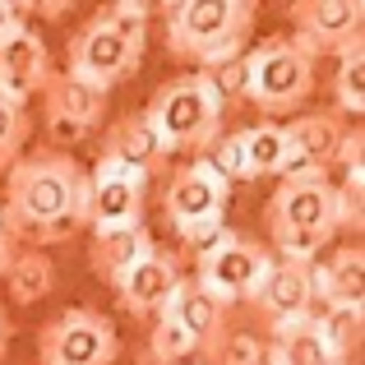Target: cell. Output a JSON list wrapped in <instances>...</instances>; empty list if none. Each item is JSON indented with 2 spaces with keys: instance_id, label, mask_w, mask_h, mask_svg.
Masks as SVG:
<instances>
[{
  "instance_id": "36",
  "label": "cell",
  "mask_w": 365,
  "mask_h": 365,
  "mask_svg": "<svg viewBox=\"0 0 365 365\" xmlns=\"http://www.w3.org/2000/svg\"><path fill=\"white\" fill-rule=\"evenodd\" d=\"M250 365H277V361H273V347H268V338L259 342V351H255V361H250Z\"/></svg>"
},
{
  "instance_id": "33",
  "label": "cell",
  "mask_w": 365,
  "mask_h": 365,
  "mask_svg": "<svg viewBox=\"0 0 365 365\" xmlns=\"http://www.w3.org/2000/svg\"><path fill=\"white\" fill-rule=\"evenodd\" d=\"M19 24H28V19H24V5H14V0H0V37L14 33Z\"/></svg>"
},
{
  "instance_id": "1",
  "label": "cell",
  "mask_w": 365,
  "mask_h": 365,
  "mask_svg": "<svg viewBox=\"0 0 365 365\" xmlns=\"http://www.w3.org/2000/svg\"><path fill=\"white\" fill-rule=\"evenodd\" d=\"M0 227L14 245L28 241V250L70 241L79 227H88V171L79 158L56 148L24 153L5 171Z\"/></svg>"
},
{
  "instance_id": "25",
  "label": "cell",
  "mask_w": 365,
  "mask_h": 365,
  "mask_svg": "<svg viewBox=\"0 0 365 365\" xmlns=\"http://www.w3.org/2000/svg\"><path fill=\"white\" fill-rule=\"evenodd\" d=\"M333 111L342 120L365 111V42L347 46L338 56V74H333Z\"/></svg>"
},
{
  "instance_id": "30",
  "label": "cell",
  "mask_w": 365,
  "mask_h": 365,
  "mask_svg": "<svg viewBox=\"0 0 365 365\" xmlns=\"http://www.w3.org/2000/svg\"><path fill=\"white\" fill-rule=\"evenodd\" d=\"M98 19H102V24H111L116 33H125L130 42H143L153 14H148V5H143V0H116V5H102Z\"/></svg>"
},
{
  "instance_id": "3",
  "label": "cell",
  "mask_w": 365,
  "mask_h": 365,
  "mask_svg": "<svg viewBox=\"0 0 365 365\" xmlns=\"http://www.w3.org/2000/svg\"><path fill=\"white\" fill-rule=\"evenodd\" d=\"M162 24H167V51L176 61L208 70L245 51L255 5L250 0H171L162 5Z\"/></svg>"
},
{
  "instance_id": "10",
  "label": "cell",
  "mask_w": 365,
  "mask_h": 365,
  "mask_svg": "<svg viewBox=\"0 0 365 365\" xmlns=\"http://www.w3.org/2000/svg\"><path fill=\"white\" fill-rule=\"evenodd\" d=\"M46 102V148L70 153L74 143H83L102 120H107V93L88 88V83L70 79V74H51L42 88Z\"/></svg>"
},
{
  "instance_id": "13",
  "label": "cell",
  "mask_w": 365,
  "mask_h": 365,
  "mask_svg": "<svg viewBox=\"0 0 365 365\" xmlns=\"http://www.w3.org/2000/svg\"><path fill=\"white\" fill-rule=\"evenodd\" d=\"M143 195H148V180L143 176H130V171L111 167V162H98L88 171V222H93V232L143 222Z\"/></svg>"
},
{
  "instance_id": "15",
  "label": "cell",
  "mask_w": 365,
  "mask_h": 365,
  "mask_svg": "<svg viewBox=\"0 0 365 365\" xmlns=\"http://www.w3.org/2000/svg\"><path fill=\"white\" fill-rule=\"evenodd\" d=\"M158 314H167V319L195 342L199 356H208V361L217 356V347H222V338H227V305L217 301V296H208L195 277H180L176 292L167 296V305H162Z\"/></svg>"
},
{
  "instance_id": "19",
  "label": "cell",
  "mask_w": 365,
  "mask_h": 365,
  "mask_svg": "<svg viewBox=\"0 0 365 365\" xmlns=\"http://www.w3.org/2000/svg\"><path fill=\"white\" fill-rule=\"evenodd\" d=\"M153 245H158V241H153V232L143 222H134V227H107V232H93L88 264H93V273H98L102 282L116 287L143 255H153Z\"/></svg>"
},
{
  "instance_id": "37",
  "label": "cell",
  "mask_w": 365,
  "mask_h": 365,
  "mask_svg": "<svg viewBox=\"0 0 365 365\" xmlns=\"http://www.w3.org/2000/svg\"><path fill=\"white\" fill-rule=\"evenodd\" d=\"M185 365H204V361H185Z\"/></svg>"
},
{
  "instance_id": "31",
  "label": "cell",
  "mask_w": 365,
  "mask_h": 365,
  "mask_svg": "<svg viewBox=\"0 0 365 365\" xmlns=\"http://www.w3.org/2000/svg\"><path fill=\"white\" fill-rule=\"evenodd\" d=\"M227 232H232V227H227L222 217H204V222H185V227H176V236H180V245L190 250V259H199L204 250H213Z\"/></svg>"
},
{
  "instance_id": "8",
  "label": "cell",
  "mask_w": 365,
  "mask_h": 365,
  "mask_svg": "<svg viewBox=\"0 0 365 365\" xmlns=\"http://www.w3.org/2000/svg\"><path fill=\"white\" fill-rule=\"evenodd\" d=\"M195 264H199L195 282L204 287L208 296H217L222 305H232V301H250V296L259 292L268 264H273V250L250 241V236L227 232L222 241H217L213 250H204Z\"/></svg>"
},
{
  "instance_id": "24",
  "label": "cell",
  "mask_w": 365,
  "mask_h": 365,
  "mask_svg": "<svg viewBox=\"0 0 365 365\" xmlns=\"http://www.w3.org/2000/svg\"><path fill=\"white\" fill-rule=\"evenodd\" d=\"M241 143H245V171L250 176H282L287 167V134L277 120H259L241 130Z\"/></svg>"
},
{
  "instance_id": "21",
  "label": "cell",
  "mask_w": 365,
  "mask_h": 365,
  "mask_svg": "<svg viewBox=\"0 0 365 365\" xmlns=\"http://www.w3.org/2000/svg\"><path fill=\"white\" fill-rule=\"evenodd\" d=\"M268 347H273V361H277V365H347V361L333 356L329 342L314 333L310 314H305V319L282 324V329H273Z\"/></svg>"
},
{
  "instance_id": "7",
  "label": "cell",
  "mask_w": 365,
  "mask_h": 365,
  "mask_svg": "<svg viewBox=\"0 0 365 365\" xmlns=\"http://www.w3.org/2000/svg\"><path fill=\"white\" fill-rule=\"evenodd\" d=\"M139 61H143V42H130V37L116 33L111 24H102L98 14L83 28H74L70 46H65V65H70L65 74L88 83V88H98V93L125 83L139 70Z\"/></svg>"
},
{
  "instance_id": "5",
  "label": "cell",
  "mask_w": 365,
  "mask_h": 365,
  "mask_svg": "<svg viewBox=\"0 0 365 365\" xmlns=\"http://www.w3.org/2000/svg\"><path fill=\"white\" fill-rule=\"evenodd\" d=\"M314 93V61L292 37H268L245 51V102L264 111V120L292 116Z\"/></svg>"
},
{
  "instance_id": "27",
  "label": "cell",
  "mask_w": 365,
  "mask_h": 365,
  "mask_svg": "<svg viewBox=\"0 0 365 365\" xmlns=\"http://www.w3.org/2000/svg\"><path fill=\"white\" fill-rule=\"evenodd\" d=\"M190 356H199V347L167 319V314H153V333H148V361L139 365H185Z\"/></svg>"
},
{
  "instance_id": "11",
  "label": "cell",
  "mask_w": 365,
  "mask_h": 365,
  "mask_svg": "<svg viewBox=\"0 0 365 365\" xmlns=\"http://www.w3.org/2000/svg\"><path fill=\"white\" fill-rule=\"evenodd\" d=\"M51 74V56H46V42L33 24H19L14 33L0 37V98L5 102L28 107V98H37Z\"/></svg>"
},
{
  "instance_id": "35",
  "label": "cell",
  "mask_w": 365,
  "mask_h": 365,
  "mask_svg": "<svg viewBox=\"0 0 365 365\" xmlns=\"http://www.w3.org/2000/svg\"><path fill=\"white\" fill-rule=\"evenodd\" d=\"M14 255H19V245L9 241V232L0 227V277H5V268H9V259H14Z\"/></svg>"
},
{
  "instance_id": "22",
  "label": "cell",
  "mask_w": 365,
  "mask_h": 365,
  "mask_svg": "<svg viewBox=\"0 0 365 365\" xmlns=\"http://www.w3.org/2000/svg\"><path fill=\"white\" fill-rule=\"evenodd\" d=\"M310 324H314V333H319V338L329 342V351H333V356H338V361H347L351 351H356V342H361L365 314H361V305L324 301V305H314V310H310Z\"/></svg>"
},
{
  "instance_id": "23",
  "label": "cell",
  "mask_w": 365,
  "mask_h": 365,
  "mask_svg": "<svg viewBox=\"0 0 365 365\" xmlns=\"http://www.w3.org/2000/svg\"><path fill=\"white\" fill-rule=\"evenodd\" d=\"M5 287L19 305H33V301H42V296L56 292V264L42 250H19L5 268Z\"/></svg>"
},
{
  "instance_id": "18",
  "label": "cell",
  "mask_w": 365,
  "mask_h": 365,
  "mask_svg": "<svg viewBox=\"0 0 365 365\" xmlns=\"http://www.w3.org/2000/svg\"><path fill=\"white\" fill-rule=\"evenodd\" d=\"M162 143L153 139L148 120L139 116V111H130V116H116L107 125V134H102V158L98 162H111V167L130 171V176H143L148 180L153 171L162 167Z\"/></svg>"
},
{
  "instance_id": "32",
  "label": "cell",
  "mask_w": 365,
  "mask_h": 365,
  "mask_svg": "<svg viewBox=\"0 0 365 365\" xmlns=\"http://www.w3.org/2000/svg\"><path fill=\"white\" fill-rule=\"evenodd\" d=\"M259 342H264V338H255V333H227L213 361L217 365H250V361H255V351H259Z\"/></svg>"
},
{
  "instance_id": "16",
  "label": "cell",
  "mask_w": 365,
  "mask_h": 365,
  "mask_svg": "<svg viewBox=\"0 0 365 365\" xmlns=\"http://www.w3.org/2000/svg\"><path fill=\"white\" fill-rule=\"evenodd\" d=\"M351 125L338 116V111H305V116H292V125H282L287 134V167L282 176H301V171H329L338 143L347 139Z\"/></svg>"
},
{
  "instance_id": "12",
  "label": "cell",
  "mask_w": 365,
  "mask_h": 365,
  "mask_svg": "<svg viewBox=\"0 0 365 365\" xmlns=\"http://www.w3.org/2000/svg\"><path fill=\"white\" fill-rule=\"evenodd\" d=\"M227 204H232V185H227L204 158L180 167L176 176L167 180V195H162V213H167L171 227L204 222V217H227Z\"/></svg>"
},
{
  "instance_id": "17",
  "label": "cell",
  "mask_w": 365,
  "mask_h": 365,
  "mask_svg": "<svg viewBox=\"0 0 365 365\" xmlns=\"http://www.w3.org/2000/svg\"><path fill=\"white\" fill-rule=\"evenodd\" d=\"M180 277H185V273H180V255L153 245V255H143L139 264L116 282V296H120V305L134 314V319H143V314L153 319V314L167 305V296L176 292Z\"/></svg>"
},
{
  "instance_id": "28",
  "label": "cell",
  "mask_w": 365,
  "mask_h": 365,
  "mask_svg": "<svg viewBox=\"0 0 365 365\" xmlns=\"http://www.w3.org/2000/svg\"><path fill=\"white\" fill-rule=\"evenodd\" d=\"M28 134H33V120H28V111L0 98V171H9L19 158H24Z\"/></svg>"
},
{
  "instance_id": "2",
  "label": "cell",
  "mask_w": 365,
  "mask_h": 365,
  "mask_svg": "<svg viewBox=\"0 0 365 365\" xmlns=\"http://www.w3.org/2000/svg\"><path fill=\"white\" fill-rule=\"evenodd\" d=\"M268 236L277 245V259H296V264H314L319 250L333 241L342 227L338 217V190H333L329 171H301V176H282L264 208Z\"/></svg>"
},
{
  "instance_id": "6",
  "label": "cell",
  "mask_w": 365,
  "mask_h": 365,
  "mask_svg": "<svg viewBox=\"0 0 365 365\" xmlns=\"http://www.w3.org/2000/svg\"><path fill=\"white\" fill-rule=\"evenodd\" d=\"M120 333L93 305H70L37 329V361L42 365H116Z\"/></svg>"
},
{
  "instance_id": "26",
  "label": "cell",
  "mask_w": 365,
  "mask_h": 365,
  "mask_svg": "<svg viewBox=\"0 0 365 365\" xmlns=\"http://www.w3.org/2000/svg\"><path fill=\"white\" fill-rule=\"evenodd\" d=\"M195 79L204 83V93L217 107L232 111L236 102H245V51L232 56V61H217V65H208V70H199Z\"/></svg>"
},
{
  "instance_id": "14",
  "label": "cell",
  "mask_w": 365,
  "mask_h": 365,
  "mask_svg": "<svg viewBox=\"0 0 365 365\" xmlns=\"http://www.w3.org/2000/svg\"><path fill=\"white\" fill-rule=\"evenodd\" d=\"M259 310V319L268 324V333L282 329V324L292 319H305V314L314 310V287H310V264H296V259H277L268 264L264 282H259V292L250 296Z\"/></svg>"
},
{
  "instance_id": "29",
  "label": "cell",
  "mask_w": 365,
  "mask_h": 365,
  "mask_svg": "<svg viewBox=\"0 0 365 365\" xmlns=\"http://www.w3.org/2000/svg\"><path fill=\"white\" fill-rule=\"evenodd\" d=\"M204 162L217 171V176L227 180V185H241V180H250V171H245V143H241V130L236 134H217V143L204 153Z\"/></svg>"
},
{
  "instance_id": "34",
  "label": "cell",
  "mask_w": 365,
  "mask_h": 365,
  "mask_svg": "<svg viewBox=\"0 0 365 365\" xmlns=\"http://www.w3.org/2000/svg\"><path fill=\"white\" fill-rule=\"evenodd\" d=\"M9 342H14V319H9V310L0 305V361L9 356Z\"/></svg>"
},
{
  "instance_id": "4",
  "label": "cell",
  "mask_w": 365,
  "mask_h": 365,
  "mask_svg": "<svg viewBox=\"0 0 365 365\" xmlns=\"http://www.w3.org/2000/svg\"><path fill=\"white\" fill-rule=\"evenodd\" d=\"M148 120L153 139L162 143V153H190V158H204L208 148L222 134V116L213 98L204 93V83L195 74H180V79H167L158 93L148 98V107L139 111Z\"/></svg>"
},
{
  "instance_id": "20",
  "label": "cell",
  "mask_w": 365,
  "mask_h": 365,
  "mask_svg": "<svg viewBox=\"0 0 365 365\" xmlns=\"http://www.w3.org/2000/svg\"><path fill=\"white\" fill-rule=\"evenodd\" d=\"M310 287H314V305H324V301L361 305V296H365V250L342 245V250H333V259H324V264L314 259Z\"/></svg>"
},
{
  "instance_id": "9",
  "label": "cell",
  "mask_w": 365,
  "mask_h": 365,
  "mask_svg": "<svg viewBox=\"0 0 365 365\" xmlns=\"http://www.w3.org/2000/svg\"><path fill=\"white\" fill-rule=\"evenodd\" d=\"M292 42L305 56H342L347 46L365 42V5L361 0H296L292 9Z\"/></svg>"
}]
</instances>
